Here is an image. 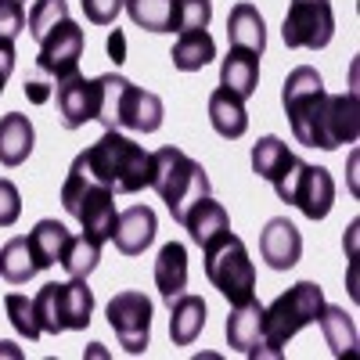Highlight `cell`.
I'll list each match as a JSON object with an SVG mask.
<instances>
[{
	"label": "cell",
	"mask_w": 360,
	"mask_h": 360,
	"mask_svg": "<svg viewBox=\"0 0 360 360\" xmlns=\"http://www.w3.org/2000/svg\"><path fill=\"white\" fill-rule=\"evenodd\" d=\"M202 249H205V278L213 281V288L224 299H231V307L252 299V292H256V266L249 259V249H245L242 238L224 231Z\"/></svg>",
	"instance_id": "52a82bcc"
},
{
	"label": "cell",
	"mask_w": 360,
	"mask_h": 360,
	"mask_svg": "<svg viewBox=\"0 0 360 360\" xmlns=\"http://www.w3.org/2000/svg\"><path fill=\"white\" fill-rule=\"evenodd\" d=\"M22 217V195L8 176H0V227H11Z\"/></svg>",
	"instance_id": "d590c367"
},
{
	"label": "cell",
	"mask_w": 360,
	"mask_h": 360,
	"mask_svg": "<svg viewBox=\"0 0 360 360\" xmlns=\"http://www.w3.org/2000/svg\"><path fill=\"white\" fill-rule=\"evenodd\" d=\"M108 54H112L115 65L127 62V37H123V29H112V37H108Z\"/></svg>",
	"instance_id": "f35d334b"
},
{
	"label": "cell",
	"mask_w": 360,
	"mask_h": 360,
	"mask_svg": "<svg viewBox=\"0 0 360 360\" xmlns=\"http://www.w3.org/2000/svg\"><path fill=\"white\" fill-rule=\"evenodd\" d=\"M180 227L191 234L195 245H209L217 234L231 231V220H227V209L220 202H213V195H202L198 202L188 205V213H184V220H180Z\"/></svg>",
	"instance_id": "ffe728a7"
},
{
	"label": "cell",
	"mask_w": 360,
	"mask_h": 360,
	"mask_svg": "<svg viewBox=\"0 0 360 360\" xmlns=\"http://www.w3.org/2000/svg\"><path fill=\"white\" fill-rule=\"evenodd\" d=\"M209 123H213V130L224 141L245 137V130H249L245 98H238L234 90H227V86H217L213 94H209Z\"/></svg>",
	"instance_id": "ac0fdd59"
},
{
	"label": "cell",
	"mask_w": 360,
	"mask_h": 360,
	"mask_svg": "<svg viewBox=\"0 0 360 360\" xmlns=\"http://www.w3.org/2000/svg\"><path fill=\"white\" fill-rule=\"evenodd\" d=\"M213 22V0H180L176 11V33H195V29H209Z\"/></svg>",
	"instance_id": "d6a6232c"
},
{
	"label": "cell",
	"mask_w": 360,
	"mask_h": 360,
	"mask_svg": "<svg viewBox=\"0 0 360 360\" xmlns=\"http://www.w3.org/2000/svg\"><path fill=\"white\" fill-rule=\"evenodd\" d=\"M83 44H86L83 29H79L72 18H65L62 25H54L51 33L40 40V58H37V69H40L44 76H51L54 83L69 79L72 72H79Z\"/></svg>",
	"instance_id": "7c38bea8"
},
{
	"label": "cell",
	"mask_w": 360,
	"mask_h": 360,
	"mask_svg": "<svg viewBox=\"0 0 360 360\" xmlns=\"http://www.w3.org/2000/svg\"><path fill=\"white\" fill-rule=\"evenodd\" d=\"M98 123L105 130H137L155 134L162 127V101L152 90L134 86L127 76H98Z\"/></svg>",
	"instance_id": "3957f363"
},
{
	"label": "cell",
	"mask_w": 360,
	"mask_h": 360,
	"mask_svg": "<svg viewBox=\"0 0 360 360\" xmlns=\"http://www.w3.org/2000/svg\"><path fill=\"white\" fill-rule=\"evenodd\" d=\"M101 245L105 242H98V238H90L86 231L83 234H69V242H65V252H62V263L65 266V274L69 278H90L94 274V266L101 263Z\"/></svg>",
	"instance_id": "83f0119b"
},
{
	"label": "cell",
	"mask_w": 360,
	"mask_h": 360,
	"mask_svg": "<svg viewBox=\"0 0 360 360\" xmlns=\"http://www.w3.org/2000/svg\"><path fill=\"white\" fill-rule=\"evenodd\" d=\"M281 105L288 115L292 137L307 148L335 152L342 144H353L360 134V105L356 90L328 94L324 79L314 65H299L288 72L281 86Z\"/></svg>",
	"instance_id": "6da1fadb"
},
{
	"label": "cell",
	"mask_w": 360,
	"mask_h": 360,
	"mask_svg": "<svg viewBox=\"0 0 360 360\" xmlns=\"http://www.w3.org/2000/svg\"><path fill=\"white\" fill-rule=\"evenodd\" d=\"M227 40L231 47H242V51H252V54H263L266 47V25H263V15L256 4H234L231 15H227Z\"/></svg>",
	"instance_id": "7402d4cb"
},
{
	"label": "cell",
	"mask_w": 360,
	"mask_h": 360,
	"mask_svg": "<svg viewBox=\"0 0 360 360\" xmlns=\"http://www.w3.org/2000/svg\"><path fill=\"white\" fill-rule=\"evenodd\" d=\"M205 328V303L202 295H188L180 292L176 299H169V339L173 346H191Z\"/></svg>",
	"instance_id": "44dd1931"
},
{
	"label": "cell",
	"mask_w": 360,
	"mask_h": 360,
	"mask_svg": "<svg viewBox=\"0 0 360 360\" xmlns=\"http://www.w3.org/2000/svg\"><path fill=\"white\" fill-rule=\"evenodd\" d=\"M33 274H40V266L29 249V238H11V242L0 249V278L8 285H25Z\"/></svg>",
	"instance_id": "f546056e"
},
{
	"label": "cell",
	"mask_w": 360,
	"mask_h": 360,
	"mask_svg": "<svg viewBox=\"0 0 360 360\" xmlns=\"http://www.w3.org/2000/svg\"><path fill=\"white\" fill-rule=\"evenodd\" d=\"M259 256L270 270H292L303 256V234L285 217H274L259 234Z\"/></svg>",
	"instance_id": "5bb4252c"
},
{
	"label": "cell",
	"mask_w": 360,
	"mask_h": 360,
	"mask_svg": "<svg viewBox=\"0 0 360 360\" xmlns=\"http://www.w3.org/2000/svg\"><path fill=\"white\" fill-rule=\"evenodd\" d=\"M65 242H69V231L58 220H40L33 231H29V249H33V259H37L40 270H47V266H54L58 259H62Z\"/></svg>",
	"instance_id": "4316f807"
},
{
	"label": "cell",
	"mask_w": 360,
	"mask_h": 360,
	"mask_svg": "<svg viewBox=\"0 0 360 360\" xmlns=\"http://www.w3.org/2000/svg\"><path fill=\"white\" fill-rule=\"evenodd\" d=\"M105 317L127 353L137 356L152 346V299L144 292H134V288L115 292L105 307Z\"/></svg>",
	"instance_id": "30bf717a"
},
{
	"label": "cell",
	"mask_w": 360,
	"mask_h": 360,
	"mask_svg": "<svg viewBox=\"0 0 360 360\" xmlns=\"http://www.w3.org/2000/svg\"><path fill=\"white\" fill-rule=\"evenodd\" d=\"M79 159L112 195H137L152 184V152H144L123 130H105L86 152H79Z\"/></svg>",
	"instance_id": "7a4b0ae2"
},
{
	"label": "cell",
	"mask_w": 360,
	"mask_h": 360,
	"mask_svg": "<svg viewBox=\"0 0 360 360\" xmlns=\"http://www.w3.org/2000/svg\"><path fill=\"white\" fill-rule=\"evenodd\" d=\"M62 205H65V213L90 234V238H98V242H112V231H115V195L98 184L94 176L86 173L83 159L76 155L69 173H65V184H62Z\"/></svg>",
	"instance_id": "8992f818"
},
{
	"label": "cell",
	"mask_w": 360,
	"mask_h": 360,
	"mask_svg": "<svg viewBox=\"0 0 360 360\" xmlns=\"http://www.w3.org/2000/svg\"><path fill=\"white\" fill-rule=\"evenodd\" d=\"M227 342L234 353L259 360V342H263V307L256 299L234 303L231 317H227Z\"/></svg>",
	"instance_id": "2e32d148"
},
{
	"label": "cell",
	"mask_w": 360,
	"mask_h": 360,
	"mask_svg": "<svg viewBox=\"0 0 360 360\" xmlns=\"http://www.w3.org/2000/svg\"><path fill=\"white\" fill-rule=\"evenodd\" d=\"M123 8L130 22L148 29V33H173L180 0H123Z\"/></svg>",
	"instance_id": "484cf974"
},
{
	"label": "cell",
	"mask_w": 360,
	"mask_h": 360,
	"mask_svg": "<svg viewBox=\"0 0 360 360\" xmlns=\"http://www.w3.org/2000/svg\"><path fill=\"white\" fill-rule=\"evenodd\" d=\"M155 231H159V217L155 209L148 205H130L127 213H119L115 231H112V242L123 256H141L148 245L155 242Z\"/></svg>",
	"instance_id": "9a60e30c"
},
{
	"label": "cell",
	"mask_w": 360,
	"mask_h": 360,
	"mask_svg": "<svg viewBox=\"0 0 360 360\" xmlns=\"http://www.w3.org/2000/svg\"><path fill=\"white\" fill-rule=\"evenodd\" d=\"M25 98L33 105H47L51 101V83L47 79H29L25 83Z\"/></svg>",
	"instance_id": "74e56055"
},
{
	"label": "cell",
	"mask_w": 360,
	"mask_h": 360,
	"mask_svg": "<svg viewBox=\"0 0 360 360\" xmlns=\"http://www.w3.org/2000/svg\"><path fill=\"white\" fill-rule=\"evenodd\" d=\"M278 198L295 205L307 220H324L335 205V180L324 166H310V162H299L292 169V176L278 188Z\"/></svg>",
	"instance_id": "8fae6325"
},
{
	"label": "cell",
	"mask_w": 360,
	"mask_h": 360,
	"mask_svg": "<svg viewBox=\"0 0 360 360\" xmlns=\"http://www.w3.org/2000/svg\"><path fill=\"white\" fill-rule=\"evenodd\" d=\"M155 288L166 299H176L188 288V249L180 242H166L155 256Z\"/></svg>",
	"instance_id": "603a6c76"
},
{
	"label": "cell",
	"mask_w": 360,
	"mask_h": 360,
	"mask_svg": "<svg viewBox=\"0 0 360 360\" xmlns=\"http://www.w3.org/2000/svg\"><path fill=\"white\" fill-rule=\"evenodd\" d=\"M335 37V11H332V0H292L288 15L281 22V40L285 47L299 51H321L328 47Z\"/></svg>",
	"instance_id": "9c48e42d"
},
{
	"label": "cell",
	"mask_w": 360,
	"mask_h": 360,
	"mask_svg": "<svg viewBox=\"0 0 360 360\" xmlns=\"http://www.w3.org/2000/svg\"><path fill=\"white\" fill-rule=\"evenodd\" d=\"M295 166H299V159H295V152H292L281 137L266 134V137H259V141L252 144V173L263 176L266 184H274V191L292 176Z\"/></svg>",
	"instance_id": "e0dca14e"
},
{
	"label": "cell",
	"mask_w": 360,
	"mask_h": 360,
	"mask_svg": "<svg viewBox=\"0 0 360 360\" xmlns=\"http://www.w3.org/2000/svg\"><path fill=\"white\" fill-rule=\"evenodd\" d=\"M25 4L22 0H0V40L15 44V37L25 29Z\"/></svg>",
	"instance_id": "836d02e7"
},
{
	"label": "cell",
	"mask_w": 360,
	"mask_h": 360,
	"mask_svg": "<svg viewBox=\"0 0 360 360\" xmlns=\"http://www.w3.org/2000/svg\"><path fill=\"white\" fill-rule=\"evenodd\" d=\"M148 188H155V195L166 202L169 217L176 224L184 220L191 202H198L202 195H213L202 162H195L188 152H180V148H173V144L152 152V184Z\"/></svg>",
	"instance_id": "5b68a950"
},
{
	"label": "cell",
	"mask_w": 360,
	"mask_h": 360,
	"mask_svg": "<svg viewBox=\"0 0 360 360\" xmlns=\"http://www.w3.org/2000/svg\"><path fill=\"white\" fill-rule=\"evenodd\" d=\"M4 310H8L11 328H15V332H18L22 339L37 342V339L44 335L40 317H37V303H33L29 295H22V292H8V295H4Z\"/></svg>",
	"instance_id": "4dcf8cb0"
},
{
	"label": "cell",
	"mask_w": 360,
	"mask_h": 360,
	"mask_svg": "<svg viewBox=\"0 0 360 360\" xmlns=\"http://www.w3.org/2000/svg\"><path fill=\"white\" fill-rule=\"evenodd\" d=\"M37 317L47 335L62 332H83L94 317V292H90L86 278H69V281H51L37 295Z\"/></svg>",
	"instance_id": "ba28073f"
},
{
	"label": "cell",
	"mask_w": 360,
	"mask_h": 360,
	"mask_svg": "<svg viewBox=\"0 0 360 360\" xmlns=\"http://www.w3.org/2000/svg\"><path fill=\"white\" fill-rule=\"evenodd\" d=\"M317 324H321L324 342L332 346V353H335V356L353 353V346H356V324H353V317H349L342 307H328V303H324V310H321Z\"/></svg>",
	"instance_id": "f1b7e54d"
},
{
	"label": "cell",
	"mask_w": 360,
	"mask_h": 360,
	"mask_svg": "<svg viewBox=\"0 0 360 360\" xmlns=\"http://www.w3.org/2000/svg\"><path fill=\"white\" fill-rule=\"evenodd\" d=\"M220 86L234 90L238 98H252L256 86H259V54L231 47L224 65H220Z\"/></svg>",
	"instance_id": "cb8c5ba5"
},
{
	"label": "cell",
	"mask_w": 360,
	"mask_h": 360,
	"mask_svg": "<svg viewBox=\"0 0 360 360\" xmlns=\"http://www.w3.org/2000/svg\"><path fill=\"white\" fill-rule=\"evenodd\" d=\"M324 310V292L314 281H299L288 292H281L274 303L263 310V342L259 360H278L285 356V346L292 335H299L307 324H317Z\"/></svg>",
	"instance_id": "277c9868"
},
{
	"label": "cell",
	"mask_w": 360,
	"mask_h": 360,
	"mask_svg": "<svg viewBox=\"0 0 360 360\" xmlns=\"http://www.w3.org/2000/svg\"><path fill=\"white\" fill-rule=\"evenodd\" d=\"M79 8L90 25H112L123 11V0H79Z\"/></svg>",
	"instance_id": "e575fe53"
},
{
	"label": "cell",
	"mask_w": 360,
	"mask_h": 360,
	"mask_svg": "<svg viewBox=\"0 0 360 360\" xmlns=\"http://www.w3.org/2000/svg\"><path fill=\"white\" fill-rule=\"evenodd\" d=\"M58 119L65 130H79L98 119V79L72 72L58 83Z\"/></svg>",
	"instance_id": "4fadbf2b"
},
{
	"label": "cell",
	"mask_w": 360,
	"mask_h": 360,
	"mask_svg": "<svg viewBox=\"0 0 360 360\" xmlns=\"http://www.w3.org/2000/svg\"><path fill=\"white\" fill-rule=\"evenodd\" d=\"M11 72H15V44L0 40V94H4V86H8Z\"/></svg>",
	"instance_id": "8d00e7d4"
},
{
	"label": "cell",
	"mask_w": 360,
	"mask_h": 360,
	"mask_svg": "<svg viewBox=\"0 0 360 360\" xmlns=\"http://www.w3.org/2000/svg\"><path fill=\"white\" fill-rule=\"evenodd\" d=\"M169 58H173V69H180V72H198V69H205V65L217 58V44H213V37H209V29L180 33L176 44H173V51H169Z\"/></svg>",
	"instance_id": "d4e9b609"
},
{
	"label": "cell",
	"mask_w": 360,
	"mask_h": 360,
	"mask_svg": "<svg viewBox=\"0 0 360 360\" xmlns=\"http://www.w3.org/2000/svg\"><path fill=\"white\" fill-rule=\"evenodd\" d=\"M69 18V4L65 0H37L33 4V11H29V33H33V40L40 44L54 25H62Z\"/></svg>",
	"instance_id": "1f68e13d"
},
{
	"label": "cell",
	"mask_w": 360,
	"mask_h": 360,
	"mask_svg": "<svg viewBox=\"0 0 360 360\" xmlns=\"http://www.w3.org/2000/svg\"><path fill=\"white\" fill-rule=\"evenodd\" d=\"M33 144H37V130L29 123V115L22 112H8L0 115V166H22L29 155H33Z\"/></svg>",
	"instance_id": "d6986e66"
}]
</instances>
